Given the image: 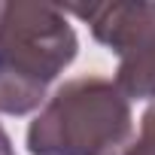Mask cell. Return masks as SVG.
<instances>
[{
	"instance_id": "1",
	"label": "cell",
	"mask_w": 155,
	"mask_h": 155,
	"mask_svg": "<svg viewBox=\"0 0 155 155\" xmlns=\"http://www.w3.org/2000/svg\"><path fill=\"white\" fill-rule=\"evenodd\" d=\"M76 34L55 3H0V113L25 116L76 58Z\"/></svg>"
},
{
	"instance_id": "2",
	"label": "cell",
	"mask_w": 155,
	"mask_h": 155,
	"mask_svg": "<svg viewBox=\"0 0 155 155\" xmlns=\"http://www.w3.org/2000/svg\"><path fill=\"white\" fill-rule=\"evenodd\" d=\"M131 140V104L116 82H64L28 128L31 155H116Z\"/></svg>"
},
{
	"instance_id": "3",
	"label": "cell",
	"mask_w": 155,
	"mask_h": 155,
	"mask_svg": "<svg viewBox=\"0 0 155 155\" xmlns=\"http://www.w3.org/2000/svg\"><path fill=\"white\" fill-rule=\"evenodd\" d=\"M88 21L91 37L119 55L116 85L131 101L155 97V3H88L61 6Z\"/></svg>"
},
{
	"instance_id": "4",
	"label": "cell",
	"mask_w": 155,
	"mask_h": 155,
	"mask_svg": "<svg viewBox=\"0 0 155 155\" xmlns=\"http://www.w3.org/2000/svg\"><path fill=\"white\" fill-rule=\"evenodd\" d=\"M116 155H155V101L149 104V110L143 113L140 122V134L128 140V146H122Z\"/></svg>"
},
{
	"instance_id": "5",
	"label": "cell",
	"mask_w": 155,
	"mask_h": 155,
	"mask_svg": "<svg viewBox=\"0 0 155 155\" xmlns=\"http://www.w3.org/2000/svg\"><path fill=\"white\" fill-rule=\"evenodd\" d=\"M0 155H15V149H12V140H9V134L0 128Z\"/></svg>"
}]
</instances>
